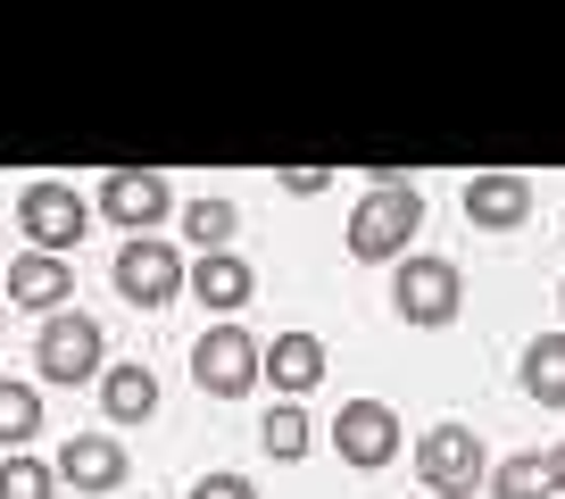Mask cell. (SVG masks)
<instances>
[{
	"instance_id": "cell-21",
	"label": "cell",
	"mask_w": 565,
	"mask_h": 499,
	"mask_svg": "<svg viewBox=\"0 0 565 499\" xmlns=\"http://www.w3.org/2000/svg\"><path fill=\"white\" fill-rule=\"evenodd\" d=\"M491 499H548V466L541 458H508L491 475Z\"/></svg>"
},
{
	"instance_id": "cell-22",
	"label": "cell",
	"mask_w": 565,
	"mask_h": 499,
	"mask_svg": "<svg viewBox=\"0 0 565 499\" xmlns=\"http://www.w3.org/2000/svg\"><path fill=\"white\" fill-rule=\"evenodd\" d=\"M192 499H258V491H249V475H200Z\"/></svg>"
},
{
	"instance_id": "cell-20",
	"label": "cell",
	"mask_w": 565,
	"mask_h": 499,
	"mask_svg": "<svg viewBox=\"0 0 565 499\" xmlns=\"http://www.w3.org/2000/svg\"><path fill=\"white\" fill-rule=\"evenodd\" d=\"M58 482H51V466L42 458H25V449H9L0 458V499H51Z\"/></svg>"
},
{
	"instance_id": "cell-8",
	"label": "cell",
	"mask_w": 565,
	"mask_h": 499,
	"mask_svg": "<svg viewBox=\"0 0 565 499\" xmlns=\"http://www.w3.org/2000/svg\"><path fill=\"white\" fill-rule=\"evenodd\" d=\"M167 209H175V192H167V176H159V167H117V176L100 183V216H108V225H125L134 242H141L150 225H159Z\"/></svg>"
},
{
	"instance_id": "cell-14",
	"label": "cell",
	"mask_w": 565,
	"mask_h": 499,
	"mask_svg": "<svg viewBox=\"0 0 565 499\" xmlns=\"http://www.w3.org/2000/svg\"><path fill=\"white\" fill-rule=\"evenodd\" d=\"M183 284H192V300H209V308H225V317H233V308L258 291V275H249V258H233V250H209Z\"/></svg>"
},
{
	"instance_id": "cell-7",
	"label": "cell",
	"mask_w": 565,
	"mask_h": 499,
	"mask_svg": "<svg viewBox=\"0 0 565 499\" xmlns=\"http://www.w3.org/2000/svg\"><path fill=\"white\" fill-rule=\"evenodd\" d=\"M117 291L134 308H167L183 291V258H175V242H159V233H141V242H125L117 250Z\"/></svg>"
},
{
	"instance_id": "cell-18",
	"label": "cell",
	"mask_w": 565,
	"mask_h": 499,
	"mask_svg": "<svg viewBox=\"0 0 565 499\" xmlns=\"http://www.w3.org/2000/svg\"><path fill=\"white\" fill-rule=\"evenodd\" d=\"M42 433V392L34 383H0V449H25Z\"/></svg>"
},
{
	"instance_id": "cell-24",
	"label": "cell",
	"mask_w": 565,
	"mask_h": 499,
	"mask_svg": "<svg viewBox=\"0 0 565 499\" xmlns=\"http://www.w3.org/2000/svg\"><path fill=\"white\" fill-rule=\"evenodd\" d=\"M541 466H548V499H565V442H557V449H548V458H541Z\"/></svg>"
},
{
	"instance_id": "cell-13",
	"label": "cell",
	"mask_w": 565,
	"mask_h": 499,
	"mask_svg": "<svg viewBox=\"0 0 565 499\" xmlns=\"http://www.w3.org/2000/svg\"><path fill=\"white\" fill-rule=\"evenodd\" d=\"M51 482H75V491H117V482H125V449L108 442V433H75V442H58Z\"/></svg>"
},
{
	"instance_id": "cell-23",
	"label": "cell",
	"mask_w": 565,
	"mask_h": 499,
	"mask_svg": "<svg viewBox=\"0 0 565 499\" xmlns=\"http://www.w3.org/2000/svg\"><path fill=\"white\" fill-rule=\"evenodd\" d=\"M282 192H300V200L324 192V167H282Z\"/></svg>"
},
{
	"instance_id": "cell-16",
	"label": "cell",
	"mask_w": 565,
	"mask_h": 499,
	"mask_svg": "<svg viewBox=\"0 0 565 499\" xmlns=\"http://www.w3.org/2000/svg\"><path fill=\"white\" fill-rule=\"evenodd\" d=\"M524 392L541 400V408H565V333H541L524 350Z\"/></svg>"
},
{
	"instance_id": "cell-15",
	"label": "cell",
	"mask_w": 565,
	"mask_h": 499,
	"mask_svg": "<svg viewBox=\"0 0 565 499\" xmlns=\"http://www.w3.org/2000/svg\"><path fill=\"white\" fill-rule=\"evenodd\" d=\"M100 408H108V425H150V416H159V374L150 367H108Z\"/></svg>"
},
{
	"instance_id": "cell-1",
	"label": "cell",
	"mask_w": 565,
	"mask_h": 499,
	"mask_svg": "<svg viewBox=\"0 0 565 499\" xmlns=\"http://www.w3.org/2000/svg\"><path fill=\"white\" fill-rule=\"evenodd\" d=\"M424 233V192L416 183H374L350 209V258L383 267V258H407V242Z\"/></svg>"
},
{
	"instance_id": "cell-9",
	"label": "cell",
	"mask_w": 565,
	"mask_h": 499,
	"mask_svg": "<svg viewBox=\"0 0 565 499\" xmlns=\"http://www.w3.org/2000/svg\"><path fill=\"white\" fill-rule=\"evenodd\" d=\"M333 449H341L350 466H366V475H374V466L399 458V416H391L383 400H350V408L333 416Z\"/></svg>"
},
{
	"instance_id": "cell-17",
	"label": "cell",
	"mask_w": 565,
	"mask_h": 499,
	"mask_svg": "<svg viewBox=\"0 0 565 499\" xmlns=\"http://www.w3.org/2000/svg\"><path fill=\"white\" fill-rule=\"evenodd\" d=\"M233 225H242V209H233V200H183V233H192L200 242V258H209V250H233Z\"/></svg>"
},
{
	"instance_id": "cell-2",
	"label": "cell",
	"mask_w": 565,
	"mask_h": 499,
	"mask_svg": "<svg viewBox=\"0 0 565 499\" xmlns=\"http://www.w3.org/2000/svg\"><path fill=\"white\" fill-rule=\"evenodd\" d=\"M18 225H25V242H34L42 258H67V250L84 242V225H92V200L75 192V183H25Z\"/></svg>"
},
{
	"instance_id": "cell-10",
	"label": "cell",
	"mask_w": 565,
	"mask_h": 499,
	"mask_svg": "<svg viewBox=\"0 0 565 499\" xmlns=\"http://www.w3.org/2000/svg\"><path fill=\"white\" fill-rule=\"evenodd\" d=\"M532 216V183L524 176H508V167H499V176H475L466 183V225L475 233H515Z\"/></svg>"
},
{
	"instance_id": "cell-6",
	"label": "cell",
	"mask_w": 565,
	"mask_h": 499,
	"mask_svg": "<svg viewBox=\"0 0 565 499\" xmlns=\"http://www.w3.org/2000/svg\"><path fill=\"white\" fill-rule=\"evenodd\" d=\"M466 300L458 267L449 258H399V275H391V308H399L407 325H449Z\"/></svg>"
},
{
	"instance_id": "cell-3",
	"label": "cell",
	"mask_w": 565,
	"mask_h": 499,
	"mask_svg": "<svg viewBox=\"0 0 565 499\" xmlns=\"http://www.w3.org/2000/svg\"><path fill=\"white\" fill-rule=\"evenodd\" d=\"M416 475H424V491H433V499H466L482 475H491V458H482V433L433 425V433L416 442Z\"/></svg>"
},
{
	"instance_id": "cell-19",
	"label": "cell",
	"mask_w": 565,
	"mask_h": 499,
	"mask_svg": "<svg viewBox=\"0 0 565 499\" xmlns=\"http://www.w3.org/2000/svg\"><path fill=\"white\" fill-rule=\"evenodd\" d=\"M258 442H266V458H308V442H317V425H308L300 408H266V425H258Z\"/></svg>"
},
{
	"instance_id": "cell-4",
	"label": "cell",
	"mask_w": 565,
	"mask_h": 499,
	"mask_svg": "<svg viewBox=\"0 0 565 499\" xmlns=\"http://www.w3.org/2000/svg\"><path fill=\"white\" fill-rule=\"evenodd\" d=\"M100 358H108V341H100V325H92V317H75V308L42 317V333H34V367L51 374V383H84V374H100Z\"/></svg>"
},
{
	"instance_id": "cell-11",
	"label": "cell",
	"mask_w": 565,
	"mask_h": 499,
	"mask_svg": "<svg viewBox=\"0 0 565 499\" xmlns=\"http://www.w3.org/2000/svg\"><path fill=\"white\" fill-rule=\"evenodd\" d=\"M258 374L282 392V408H291L300 392H317V383H324V341L317 333H275V350H258Z\"/></svg>"
},
{
	"instance_id": "cell-5",
	"label": "cell",
	"mask_w": 565,
	"mask_h": 499,
	"mask_svg": "<svg viewBox=\"0 0 565 499\" xmlns=\"http://www.w3.org/2000/svg\"><path fill=\"white\" fill-rule=\"evenodd\" d=\"M192 383L209 400H242V392H258V341L242 333V325H216V333H200V350H192Z\"/></svg>"
},
{
	"instance_id": "cell-12",
	"label": "cell",
	"mask_w": 565,
	"mask_h": 499,
	"mask_svg": "<svg viewBox=\"0 0 565 499\" xmlns=\"http://www.w3.org/2000/svg\"><path fill=\"white\" fill-rule=\"evenodd\" d=\"M67 300H75V267H67V258H42V250H25L18 267H9V308H34V317H58Z\"/></svg>"
},
{
	"instance_id": "cell-25",
	"label": "cell",
	"mask_w": 565,
	"mask_h": 499,
	"mask_svg": "<svg viewBox=\"0 0 565 499\" xmlns=\"http://www.w3.org/2000/svg\"><path fill=\"white\" fill-rule=\"evenodd\" d=\"M0 325H9V308H0Z\"/></svg>"
},
{
	"instance_id": "cell-26",
	"label": "cell",
	"mask_w": 565,
	"mask_h": 499,
	"mask_svg": "<svg viewBox=\"0 0 565 499\" xmlns=\"http://www.w3.org/2000/svg\"><path fill=\"white\" fill-rule=\"evenodd\" d=\"M557 300H565V291H557Z\"/></svg>"
}]
</instances>
